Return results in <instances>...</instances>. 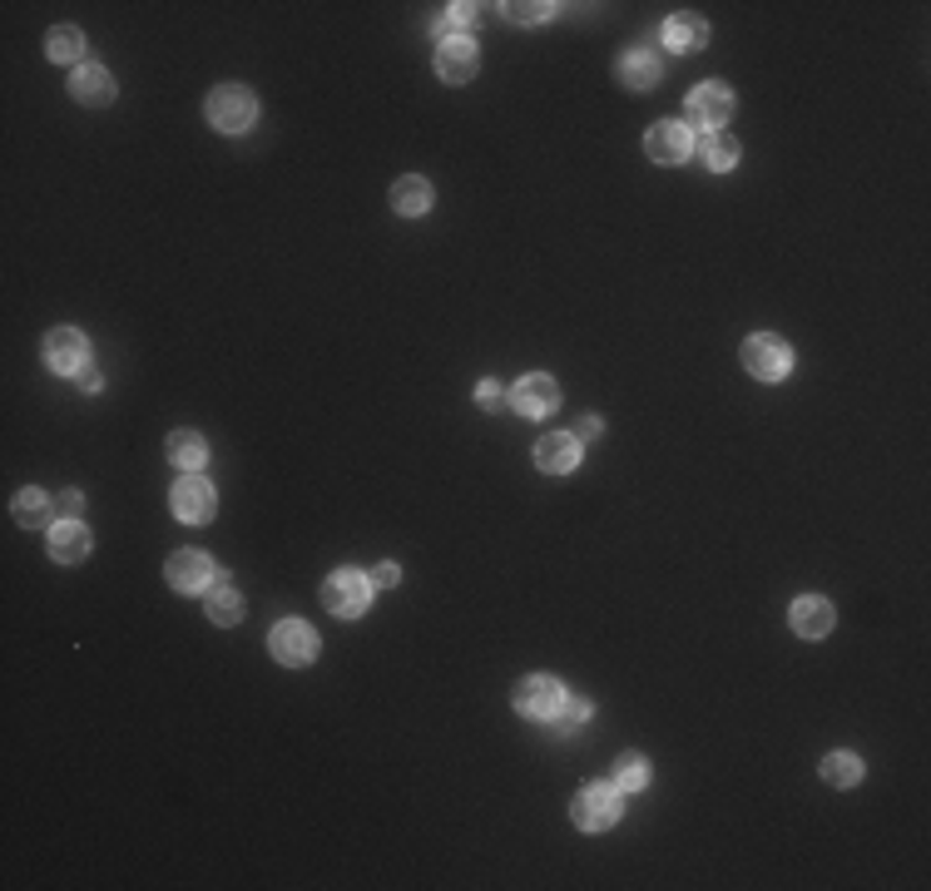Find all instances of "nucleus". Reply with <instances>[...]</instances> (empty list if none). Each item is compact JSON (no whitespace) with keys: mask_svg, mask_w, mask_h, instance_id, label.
Wrapping results in <instances>:
<instances>
[{"mask_svg":"<svg viewBox=\"0 0 931 891\" xmlns=\"http://www.w3.org/2000/svg\"><path fill=\"white\" fill-rule=\"evenodd\" d=\"M203 115H209V125L219 129V135H248L253 119H258V99L243 85H219L203 99Z\"/></svg>","mask_w":931,"mask_h":891,"instance_id":"1","label":"nucleus"},{"mask_svg":"<svg viewBox=\"0 0 931 891\" xmlns=\"http://www.w3.org/2000/svg\"><path fill=\"white\" fill-rule=\"evenodd\" d=\"M624 813V797L615 783H585L575 793V803H570V817H575L580 832H605V827H615Z\"/></svg>","mask_w":931,"mask_h":891,"instance_id":"2","label":"nucleus"},{"mask_svg":"<svg viewBox=\"0 0 931 891\" xmlns=\"http://www.w3.org/2000/svg\"><path fill=\"white\" fill-rule=\"evenodd\" d=\"M560 703H565V689H560V679H550V673H530V679H520L516 689H510V709H516L520 719L550 723L560 713Z\"/></svg>","mask_w":931,"mask_h":891,"instance_id":"3","label":"nucleus"},{"mask_svg":"<svg viewBox=\"0 0 931 891\" xmlns=\"http://www.w3.org/2000/svg\"><path fill=\"white\" fill-rule=\"evenodd\" d=\"M739 357H743V372L759 376V382H783V376L793 372V347H787L783 337H769V332L749 337Z\"/></svg>","mask_w":931,"mask_h":891,"instance_id":"4","label":"nucleus"},{"mask_svg":"<svg viewBox=\"0 0 931 891\" xmlns=\"http://www.w3.org/2000/svg\"><path fill=\"white\" fill-rule=\"evenodd\" d=\"M684 115H689L694 129H703V135H719V129L733 119V89L719 85V79L689 89V105H684Z\"/></svg>","mask_w":931,"mask_h":891,"instance_id":"5","label":"nucleus"},{"mask_svg":"<svg viewBox=\"0 0 931 891\" xmlns=\"http://www.w3.org/2000/svg\"><path fill=\"white\" fill-rule=\"evenodd\" d=\"M322 604L337 614V619H362L367 604H372V580L357 575V570H337L322 585Z\"/></svg>","mask_w":931,"mask_h":891,"instance_id":"6","label":"nucleus"},{"mask_svg":"<svg viewBox=\"0 0 931 891\" xmlns=\"http://www.w3.org/2000/svg\"><path fill=\"white\" fill-rule=\"evenodd\" d=\"M169 510L183 520V526H209L219 500H213V486L199 476V470H183V480L169 490Z\"/></svg>","mask_w":931,"mask_h":891,"instance_id":"7","label":"nucleus"},{"mask_svg":"<svg viewBox=\"0 0 931 891\" xmlns=\"http://www.w3.org/2000/svg\"><path fill=\"white\" fill-rule=\"evenodd\" d=\"M268 649H273V659L288 664V669H308L317 659V634H313V624H303V619H283V624H273Z\"/></svg>","mask_w":931,"mask_h":891,"instance_id":"8","label":"nucleus"},{"mask_svg":"<svg viewBox=\"0 0 931 891\" xmlns=\"http://www.w3.org/2000/svg\"><path fill=\"white\" fill-rule=\"evenodd\" d=\"M45 362H50V372H60V376H80L89 367L85 332H75V327H50L45 332Z\"/></svg>","mask_w":931,"mask_h":891,"instance_id":"9","label":"nucleus"},{"mask_svg":"<svg viewBox=\"0 0 931 891\" xmlns=\"http://www.w3.org/2000/svg\"><path fill=\"white\" fill-rule=\"evenodd\" d=\"M213 560L203 555V550H179V555H169V565H163V580H169V590L179 594H199L213 585Z\"/></svg>","mask_w":931,"mask_h":891,"instance_id":"10","label":"nucleus"},{"mask_svg":"<svg viewBox=\"0 0 931 891\" xmlns=\"http://www.w3.org/2000/svg\"><path fill=\"white\" fill-rule=\"evenodd\" d=\"M480 70V50L470 35H452L442 40V50H436V75L446 79V85H466L470 75Z\"/></svg>","mask_w":931,"mask_h":891,"instance_id":"11","label":"nucleus"},{"mask_svg":"<svg viewBox=\"0 0 931 891\" xmlns=\"http://www.w3.org/2000/svg\"><path fill=\"white\" fill-rule=\"evenodd\" d=\"M510 406H516L520 416H550L560 406V386L550 382V376H540V372H530V376H520L516 386H510Z\"/></svg>","mask_w":931,"mask_h":891,"instance_id":"12","label":"nucleus"},{"mask_svg":"<svg viewBox=\"0 0 931 891\" xmlns=\"http://www.w3.org/2000/svg\"><path fill=\"white\" fill-rule=\"evenodd\" d=\"M833 604L823 600V594H803V600H793V609H787V624H793L797 639H823V634H833Z\"/></svg>","mask_w":931,"mask_h":891,"instance_id":"13","label":"nucleus"},{"mask_svg":"<svg viewBox=\"0 0 931 891\" xmlns=\"http://www.w3.org/2000/svg\"><path fill=\"white\" fill-rule=\"evenodd\" d=\"M644 149H649V159L654 163H684L694 153L689 145V129L684 125H674V119H659V125L644 135Z\"/></svg>","mask_w":931,"mask_h":891,"instance_id":"14","label":"nucleus"},{"mask_svg":"<svg viewBox=\"0 0 931 891\" xmlns=\"http://www.w3.org/2000/svg\"><path fill=\"white\" fill-rule=\"evenodd\" d=\"M536 466L546 476H570L580 466V442L575 432H556V436H540L536 442Z\"/></svg>","mask_w":931,"mask_h":891,"instance_id":"15","label":"nucleus"},{"mask_svg":"<svg viewBox=\"0 0 931 891\" xmlns=\"http://www.w3.org/2000/svg\"><path fill=\"white\" fill-rule=\"evenodd\" d=\"M615 79L624 89H634V95H644V89L659 85V55L654 50H624L615 60Z\"/></svg>","mask_w":931,"mask_h":891,"instance_id":"16","label":"nucleus"},{"mask_svg":"<svg viewBox=\"0 0 931 891\" xmlns=\"http://www.w3.org/2000/svg\"><path fill=\"white\" fill-rule=\"evenodd\" d=\"M85 555H89V530L80 526V520L50 526V560H55V565H80Z\"/></svg>","mask_w":931,"mask_h":891,"instance_id":"17","label":"nucleus"},{"mask_svg":"<svg viewBox=\"0 0 931 891\" xmlns=\"http://www.w3.org/2000/svg\"><path fill=\"white\" fill-rule=\"evenodd\" d=\"M70 95H75L80 105L99 109V105L115 99V79H109V70H99V65H80L75 75H70Z\"/></svg>","mask_w":931,"mask_h":891,"instance_id":"18","label":"nucleus"},{"mask_svg":"<svg viewBox=\"0 0 931 891\" xmlns=\"http://www.w3.org/2000/svg\"><path fill=\"white\" fill-rule=\"evenodd\" d=\"M436 193L426 179H416V173H406V179L392 183V209L402 213V219H422V213H432Z\"/></svg>","mask_w":931,"mask_h":891,"instance_id":"19","label":"nucleus"},{"mask_svg":"<svg viewBox=\"0 0 931 891\" xmlns=\"http://www.w3.org/2000/svg\"><path fill=\"white\" fill-rule=\"evenodd\" d=\"M703 40H709V25H703V15H669L664 20V45L679 50V55H689V50H703Z\"/></svg>","mask_w":931,"mask_h":891,"instance_id":"20","label":"nucleus"},{"mask_svg":"<svg viewBox=\"0 0 931 891\" xmlns=\"http://www.w3.org/2000/svg\"><path fill=\"white\" fill-rule=\"evenodd\" d=\"M45 55L55 60V65H80V60H85V35H80L75 25H55L45 35Z\"/></svg>","mask_w":931,"mask_h":891,"instance_id":"21","label":"nucleus"},{"mask_svg":"<svg viewBox=\"0 0 931 891\" xmlns=\"http://www.w3.org/2000/svg\"><path fill=\"white\" fill-rule=\"evenodd\" d=\"M699 163L703 169H713V173H729L733 163H739V139L733 135H703V145H699Z\"/></svg>","mask_w":931,"mask_h":891,"instance_id":"22","label":"nucleus"},{"mask_svg":"<svg viewBox=\"0 0 931 891\" xmlns=\"http://www.w3.org/2000/svg\"><path fill=\"white\" fill-rule=\"evenodd\" d=\"M163 450H169V460H173L179 470H199L203 460H209V446H203V436H199V432H173V436H169V446H163Z\"/></svg>","mask_w":931,"mask_h":891,"instance_id":"23","label":"nucleus"},{"mask_svg":"<svg viewBox=\"0 0 931 891\" xmlns=\"http://www.w3.org/2000/svg\"><path fill=\"white\" fill-rule=\"evenodd\" d=\"M823 777L833 787H857V783H863V757L847 753V747H837V753L823 757Z\"/></svg>","mask_w":931,"mask_h":891,"instance_id":"24","label":"nucleus"},{"mask_svg":"<svg viewBox=\"0 0 931 891\" xmlns=\"http://www.w3.org/2000/svg\"><path fill=\"white\" fill-rule=\"evenodd\" d=\"M10 510H15L20 526H50V496L40 486H25L15 500H10Z\"/></svg>","mask_w":931,"mask_h":891,"instance_id":"25","label":"nucleus"},{"mask_svg":"<svg viewBox=\"0 0 931 891\" xmlns=\"http://www.w3.org/2000/svg\"><path fill=\"white\" fill-rule=\"evenodd\" d=\"M615 787H620V793H639V787H649V763H644L639 753H624L615 763Z\"/></svg>","mask_w":931,"mask_h":891,"instance_id":"26","label":"nucleus"},{"mask_svg":"<svg viewBox=\"0 0 931 891\" xmlns=\"http://www.w3.org/2000/svg\"><path fill=\"white\" fill-rule=\"evenodd\" d=\"M209 619L213 624H239L243 619V600H239V590L233 585H219L209 594Z\"/></svg>","mask_w":931,"mask_h":891,"instance_id":"27","label":"nucleus"},{"mask_svg":"<svg viewBox=\"0 0 931 891\" xmlns=\"http://www.w3.org/2000/svg\"><path fill=\"white\" fill-rule=\"evenodd\" d=\"M470 15H476V6H446V15L436 20L432 30H436L442 40H452V35H462V30L470 25Z\"/></svg>","mask_w":931,"mask_h":891,"instance_id":"28","label":"nucleus"},{"mask_svg":"<svg viewBox=\"0 0 931 891\" xmlns=\"http://www.w3.org/2000/svg\"><path fill=\"white\" fill-rule=\"evenodd\" d=\"M585 719H590V699H565L550 723H560V729H575V723H585Z\"/></svg>","mask_w":931,"mask_h":891,"instance_id":"29","label":"nucleus"},{"mask_svg":"<svg viewBox=\"0 0 931 891\" xmlns=\"http://www.w3.org/2000/svg\"><path fill=\"white\" fill-rule=\"evenodd\" d=\"M506 15L516 20V25H540V20L556 15V6H506Z\"/></svg>","mask_w":931,"mask_h":891,"instance_id":"30","label":"nucleus"},{"mask_svg":"<svg viewBox=\"0 0 931 891\" xmlns=\"http://www.w3.org/2000/svg\"><path fill=\"white\" fill-rule=\"evenodd\" d=\"M476 402L486 406V412H500V406H506V392H500V382H480L476 386Z\"/></svg>","mask_w":931,"mask_h":891,"instance_id":"31","label":"nucleus"},{"mask_svg":"<svg viewBox=\"0 0 931 891\" xmlns=\"http://www.w3.org/2000/svg\"><path fill=\"white\" fill-rule=\"evenodd\" d=\"M367 580H372V590H392L396 580H402V570H396L392 560H387V565H377V570H372V575H367Z\"/></svg>","mask_w":931,"mask_h":891,"instance_id":"32","label":"nucleus"},{"mask_svg":"<svg viewBox=\"0 0 931 891\" xmlns=\"http://www.w3.org/2000/svg\"><path fill=\"white\" fill-rule=\"evenodd\" d=\"M60 510H65V520H80V510H85V496H80V490H65V496H60Z\"/></svg>","mask_w":931,"mask_h":891,"instance_id":"33","label":"nucleus"},{"mask_svg":"<svg viewBox=\"0 0 931 891\" xmlns=\"http://www.w3.org/2000/svg\"><path fill=\"white\" fill-rule=\"evenodd\" d=\"M600 432H605V422H600V416H585V422L575 426V442H595Z\"/></svg>","mask_w":931,"mask_h":891,"instance_id":"34","label":"nucleus"}]
</instances>
